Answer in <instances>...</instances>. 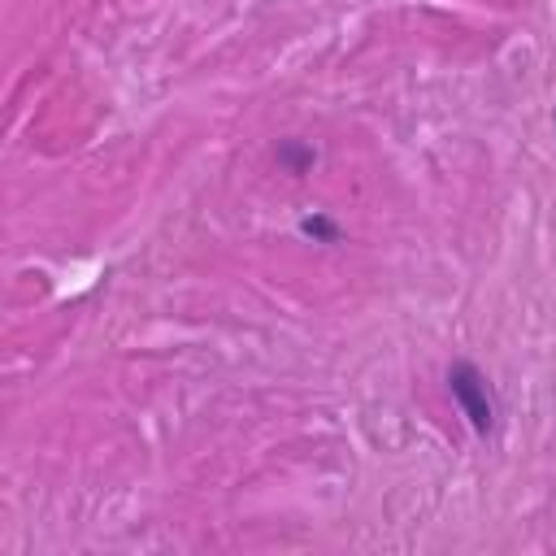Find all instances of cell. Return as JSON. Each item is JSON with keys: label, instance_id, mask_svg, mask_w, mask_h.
I'll return each mask as SVG.
<instances>
[{"label": "cell", "instance_id": "obj_3", "mask_svg": "<svg viewBox=\"0 0 556 556\" xmlns=\"http://www.w3.org/2000/svg\"><path fill=\"white\" fill-rule=\"evenodd\" d=\"M278 156L291 165V174H304V169L313 165V148H295V143H282V148H278Z\"/></svg>", "mask_w": 556, "mask_h": 556}, {"label": "cell", "instance_id": "obj_4", "mask_svg": "<svg viewBox=\"0 0 556 556\" xmlns=\"http://www.w3.org/2000/svg\"><path fill=\"white\" fill-rule=\"evenodd\" d=\"M552 122H556V117H552Z\"/></svg>", "mask_w": 556, "mask_h": 556}, {"label": "cell", "instance_id": "obj_2", "mask_svg": "<svg viewBox=\"0 0 556 556\" xmlns=\"http://www.w3.org/2000/svg\"><path fill=\"white\" fill-rule=\"evenodd\" d=\"M300 230H304V235H313V239H326V243H334V239H339V226H334L330 217H321V213L304 217V222H300Z\"/></svg>", "mask_w": 556, "mask_h": 556}, {"label": "cell", "instance_id": "obj_1", "mask_svg": "<svg viewBox=\"0 0 556 556\" xmlns=\"http://www.w3.org/2000/svg\"><path fill=\"white\" fill-rule=\"evenodd\" d=\"M447 391L460 408V417L469 421L473 434H495L500 430V400H495V387L491 378L473 365V361H452L447 365Z\"/></svg>", "mask_w": 556, "mask_h": 556}]
</instances>
